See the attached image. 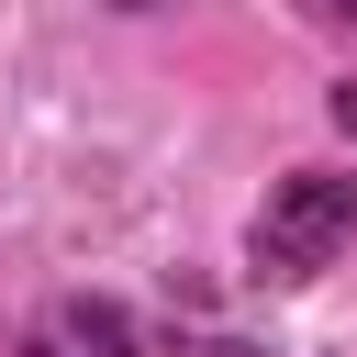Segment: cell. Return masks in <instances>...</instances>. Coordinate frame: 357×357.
<instances>
[{
    "label": "cell",
    "instance_id": "1",
    "mask_svg": "<svg viewBox=\"0 0 357 357\" xmlns=\"http://www.w3.org/2000/svg\"><path fill=\"white\" fill-rule=\"evenodd\" d=\"M357 245V178H324V167H290L257 212V268L268 279H312Z\"/></svg>",
    "mask_w": 357,
    "mask_h": 357
},
{
    "label": "cell",
    "instance_id": "2",
    "mask_svg": "<svg viewBox=\"0 0 357 357\" xmlns=\"http://www.w3.org/2000/svg\"><path fill=\"white\" fill-rule=\"evenodd\" d=\"M56 346H89V357H134V324L112 301H67L56 312Z\"/></svg>",
    "mask_w": 357,
    "mask_h": 357
},
{
    "label": "cell",
    "instance_id": "3",
    "mask_svg": "<svg viewBox=\"0 0 357 357\" xmlns=\"http://www.w3.org/2000/svg\"><path fill=\"white\" fill-rule=\"evenodd\" d=\"M178 357H257V346H223V335H212V346H178Z\"/></svg>",
    "mask_w": 357,
    "mask_h": 357
},
{
    "label": "cell",
    "instance_id": "4",
    "mask_svg": "<svg viewBox=\"0 0 357 357\" xmlns=\"http://www.w3.org/2000/svg\"><path fill=\"white\" fill-rule=\"evenodd\" d=\"M335 123H346V134H357V78H346V89H335Z\"/></svg>",
    "mask_w": 357,
    "mask_h": 357
},
{
    "label": "cell",
    "instance_id": "5",
    "mask_svg": "<svg viewBox=\"0 0 357 357\" xmlns=\"http://www.w3.org/2000/svg\"><path fill=\"white\" fill-rule=\"evenodd\" d=\"M22 357H67V346H56V335H33V346H22Z\"/></svg>",
    "mask_w": 357,
    "mask_h": 357
},
{
    "label": "cell",
    "instance_id": "6",
    "mask_svg": "<svg viewBox=\"0 0 357 357\" xmlns=\"http://www.w3.org/2000/svg\"><path fill=\"white\" fill-rule=\"evenodd\" d=\"M324 11H335V22H357V0H324Z\"/></svg>",
    "mask_w": 357,
    "mask_h": 357
},
{
    "label": "cell",
    "instance_id": "7",
    "mask_svg": "<svg viewBox=\"0 0 357 357\" xmlns=\"http://www.w3.org/2000/svg\"><path fill=\"white\" fill-rule=\"evenodd\" d=\"M112 11H167V0H112Z\"/></svg>",
    "mask_w": 357,
    "mask_h": 357
}]
</instances>
